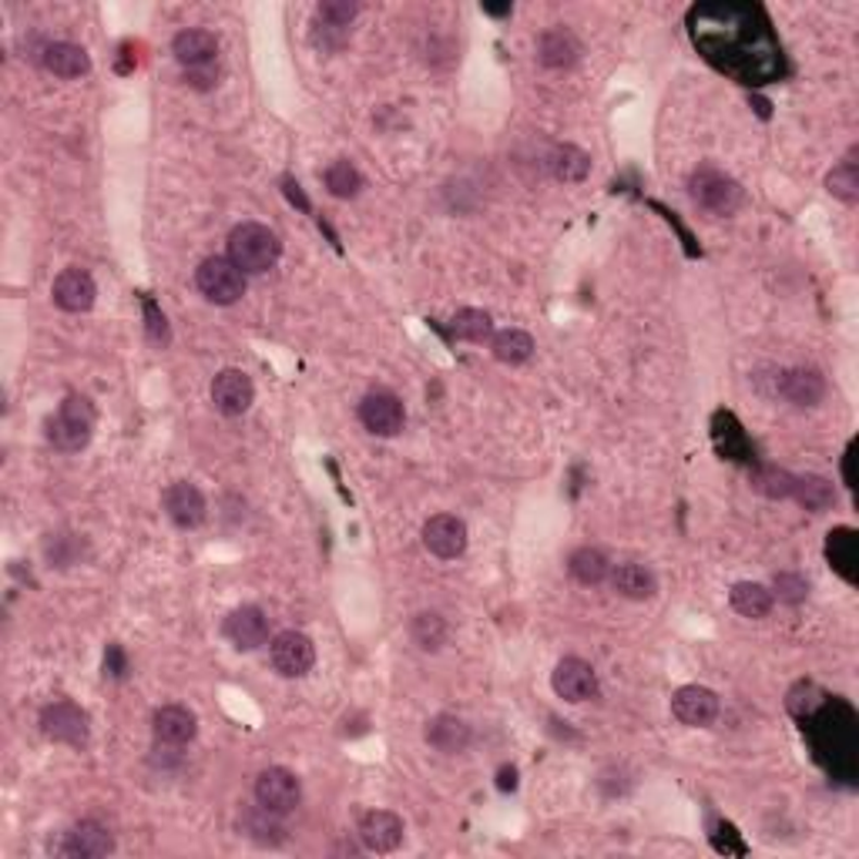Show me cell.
<instances>
[{
    "label": "cell",
    "instance_id": "cell-1",
    "mask_svg": "<svg viewBox=\"0 0 859 859\" xmlns=\"http://www.w3.org/2000/svg\"><path fill=\"white\" fill-rule=\"evenodd\" d=\"M283 256V242L269 225L259 222H242L232 228L228 236V259L236 262L246 276H262Z\"/></svg>",
    "mask_w": 859,
    "mask_h": 859
},
{
    "label": "cell",
    "instance_id": "cell-2",
    "mask_svg": "<svg viewBox=\"0 0 859 859\" xmlns=\"http://www.w3.org/2000/svg\"><path fill=\"white\" fill-rule=\"evenodd\" d=\"M95 423H98L95 403L82 394H71V397H64L58 413L48 420V440L61 453H77L91 444Z\"/></svg>",
    "mask_w": 859,
    "mask_h": 859
},
{
    "label": "cell",
    "instance_id": "cell-3",
    "mask_svg": "<svg viewBox=\"0 0 859 859\" xmlns=\"http://www.w3.org/2000/svg\"><path fill=\"white\" fill-rule=\"evenodd\" d=\"M688 195H692V202L712 219L735 215L742 202H746L742 185L732 175L719 172L715 165H701L688 175Z\"/></svg>",
    "mask_w": 859,
    "mask_h": 859
},
{
    "label": "cell",
    "instance_id": "cell-4",
    "mask_svg": "<svg viewBox=\"0 0 859 859\" xmlns=\"http://www.w3.org/2000/svg\"><path fill=\"white\" fill-rule=\"evenodd\" d=\"M195 286L215 306H232L246 296V272L228 256H209L195 269Z\"/></svg>",
    "mask_w": 859,
    "mask_h": 859
},
{
    "label": "cell",
    "instance_id": "cell-5",
    "mask_svg": "<svg viewBox=\"0 0 859 859\" xmlns=\"http://www.w3.org/2000/svg\"><path fill=\"white\" fill-rule=\"evenodd\" d=\"M41 732L51 742H61V746L82 749L88 746V715L82 706H74V701H51L41 712Z\"/></svg>",
    "mask_w": 859,
    "mask_h": 859
},
{
    "label": "cell",
    "instance_id": "cell-6",
    "mask_svg": "<svg viewBox=\"0 0 859 859\" xmlns=\"http://www.w3.org/2000/svg\"><path fill=\"white\" fill-rule=\"evenodd\" d=\"M302 799V786H299V779L283 769V765H272L265 772H259L256 779V802L269 812H276V816H289Z\"/></svg>",
    "mask_w": 859,
    "mask_h": 859
},
{
    "label": "cell",
    "instance_id": "cell-7",
    "mask_svg": "<svg viewBox=\"0 0 859 859\" xmlns=\"http://www.w3.org/2000/svg\"><path fill=\"white\" fill-rule=\"evenodd\" d=\"M403 420H407L403 403L397 394H389V389H373V394H366L360 403V423L373 437H397L403 430Z\"/></svg>",
    "mask_w": 859,
    "mask_h": 859
},
{
    "label": "cell",
    "instance_id": "cell-8",
    "mask_svg": "<svg viewBox=\"0 0 859 859\" xmlns=\"http://www.w3.org/2000/svg\"><path fill=\"white\" fill-rule=\"evenodd\" d=\"M272 665H276V672L283 679H302L312 665H316V648H312V642L302 635V632H283L272 638Z\"/></svg>",
    "mask_w": 859,
    "mask_h": 859
},
{
    "label": "cell",
    "instance_id": "cell-9",
    "mask_svg": "<svg viewBox=\"0 0 859 859\" xmlns=\"http://www.w3.org/2000/svg\"><path fill=\"white\" fill-rule=\"evenodd\" d=\"M54 852L67 856V859H101V856L114 852V836L101 823H95V819H85V823L71 826L61 836Z\"/></svg>",
    "mask_w": 859,
    "mask_h": 859
},
{
    "label": "cell",
    "instance_id": "cell-10",
    "mask_svg": "<svg viewBox=\"0 0 859 859\" xmlns=\"http://www.w3.org/2000/svg\"><path fill=\"white\" fill-rule=\"evenodd\" d=\"M672 715L688 729H706L719 719V695L706 685H682L672 695Z\"/></svg>",
    "mask_w": 859,
    "mask_h": 859
},
{
    "label": "cell",
    "instance_id": "cell-11",
    "mask_svg": "<svg viewBox=\"0 0 859 859\" xmlns=\"http://www.w3.org/2000/svg\"><path fill=\"white\" fill-rule=\"evenodd\" d=\"M423 548L440 558V561H453L466 551V524L453 514H437L423 524Z\"/></svg>",
    "mask_w": 859,
    "mask_h": 859
},
{
    "label": "cell",
    "instance_id": "cell-12",
    "mask_svg": "<svg viewBox=\"0 0 859 859\" xmlns=\"http://www.w3.org/2000/svg\"><path fill=\"white\" fill-rule=\"evenodd\" d=\"M162 503H165V514L172 518V524L182 527V531L199 527V524H206V518H209L206 494H202L199 487H195V484H188V481L172 484V487L165 490Z\"/></svg>",
    "mask_w": 859,
    "mask_h": 859
},
{
    "label": "cell",
    "instance_id": "cell-13",
    "mask_svg": "<svg viewBox=\"0 0 859 859\" xmlns=\"http://www.w3.org/2000/svg\"><path fill=\"white\" fill-rule=\"evenodd\" d=\"M256 400V386L242 370H222L212 383V403L225 416H242Z\"/></svg>",
    "mask_w": 859,
    "mask_h": 859
},
{
    "label": "cell",
    "instance_id": "cell-14",
    "mask_svg": "<svg viewBox=\"0 0 859 859\" xmlns=\"http://www.w3.org/2000/svg\"><path fill=\"white\" fill-rule=\"evenodd\" d=\"M551 685L555 692L564 698V701H588V698H598V675L588 661L581 658H564L558 661V669L551 675Z\"/></svg>",
    "mask_w": 859,
    "mask_h": 859
},
{
    "label": "cell",
    "instance_id": "cell-15",
    "mask_svg": "<svg viewBox=\"0 0 859 859\" xmlns=\"http://www.w3.org/2000/svg\"><path fill=\"white\" fill-rule=\"evenodd\" d=\"M357 836L370 852H394L403 843V819L389 809H373L360 819Z\"/></svg>",
    "mask_w": 859,
    "mask_h": 859
},
{
    "label": "cell",
    "instance_id": "cell-16",
    "mask_svg": "<svg viewBox=\"0 0 859 859\" xmlns=\"http://www.w3.org/2000/svg\"><path fill=\"white\" fill-rule=\"evenodd\" d=\"M775 394L786 397L796 407H816L819 400L826 397V379H823V373H819V370H806V366L783 370L775 376Z\"/></svg>",
    "mask_w": 859,
    "mask_h": 859
},
{
    "label": "cell",
    "instance_id": "cell-17",
    "mask_svg": "<svg viewBox=\"0 0 859 859\" xmlns=\"http://www.w3.org/2000/svg\"><path fill=\"white\" fill-rule=\"evenodd\" d=\"M51 296L64 312H88L98 299V286L85 269H64L51 286Z\"/></svg>",
    "mask_w": 859,
    "mask_h": 859
},
{
    "label": "cell",
    "instance_id": "cell-18",
    "mask_svg": "<svg viewBox=\"0 0 859 859\" xmlns=\"http://www.w3.org/2000/svg\"><path fill=\"white\" fill-rule=\"evenodd\" d=\"M222 632H225V638L236 645L239 651H252V648L265 645V638H269V621H265L262 608L242 605V608H236V611L225 618V628Z\"/></svg>",
    "mask_w": 859,
    "mask_h": 859
},
{
    "label": "cell",
    "instance_id": "cell-19",
    "mask_svg": "<svg viewBox=\"0 0 859 859\" xmlns=\"http://www.w3.org/2000/svg\"><path fill=\"white\" fill-rule=\"evenodd\" d=\"M151 732H154V742H159V746L178 749V746H188V742L195 738V732H199V719H195V712H188L182 706H165V709L154 712Z\"/></svg>",
    "mask_w": 859,
    "mask_h": 859
},
{
    "label": "cell",
    "instance_id": "cell-20",
    "mask_svg": "<svg viewBox=\"0 0 859 859\" xmlns=\"http://www.w3.org/2000/svg\"><path fill=\"white\" fill-rule=\"evenodd\" d=\"M537 61L544 67H555V71H564V67H574L581 61V41L568 30V27H551L537 37Z\"/></svg>",
    "mask_w": 859,
    "mask_h": 859
},
{
    "label": "cell",
    "instance_id": "cell-21",
    "mask_svg": "<svg viewBox=\"0 0 859 859\" xmlns=\"http://www.w3.org/2000/svg\"><path fill=\"white\" fill-rule=\"evenodd\" d=\"M471 738H474L471 725H466L463 719H457V715H447L444 712V715H434V719L426 722V742H430V749H437L444 756L466 752Z\"/></svg>",
    "mask_w": 859,
    "mask_h": 859
},
{
    "label": "cell",
    "instance_id": "cell-22",
    "mask_svg": "<svg viewBox=\"0 0 859 859\" xmlns=\"http://www.w3.org/2000/svg\"><path fill=\"white\" fill-rule=\"evenodd\" d=\"M172 51L175 58L185 64V67H202V64H215V54H219V37L206 27H185L175 34L172 41Z\"/></svg>",
    "mask_w": 859,
    "mask_h": 859
},
{
    "label": "cell",
    "instance_id": "cell-23",
    "mask_svg": "<svg viewBox=\"0 0 859 859\" xmlns=\"http://www.w3.org/2000/svg\"><path fill=\"white\" fill-rule=\"evenodd\" d=\"M41 64L54 74L64 77V82H74V77H85L91 71V58L82 45L71 41H54L41 51Z\"/></svg>",
    "mask_w": 859,
    "mask_h": 859
},
{
    "label": "cell",
    "instance_id": "cell-24",
    "mask_svg": "<svg viewBox=\"0 0 859 859\" xmlns=\"http://www.w3.org/2000/svg\"><path fill=\"white\" fill-rule=\"evenodd\" d=\"M608 577H611V588H614L621 598H628V601H648V598H655V592H658L655 574H651L645 564H635V561L618 564Z\"/></svg>",
    "mask_w": 859,
    "mask_h": 859
},
{
    "label": "cell",
    "instance_id": "cell-25",
    "mask_svg": "<svg viewBox=\"0 0 859 859\" xmlns=\"http://www.w3.org/2000/svg\"><path fill=\"white\" fill-rule=\"evenodd\" d=\"M826 561L833 564V571L843 581H856V568H859V540L852 527H836L826 537Z\"/></svg>",
    "mask_w": 859,
    "mask_h": 859
},
{
    "label": "cell",
    "instance_id": "cell-26",
    "mask_svg": "<svg viewBox=\"0 0 859 859\" xmlns=\"http://www.w3.org/2000/svg\"><path fill=\"white\" fill-rule=\"evenodd\" d=\"M548 169H551V175L558 182L577 185V182L588 178V172H592V154L584 151V148H577V145H558L548 154Z\"/></svg>",
    "mask_w": 859,
    "mask_h": 859
},
{
    "label": "cell",
    "instance_id": "cell-27",
    "mask_svg": "<svg viewBox=\"0 0 859 859\" xmlns=\"http://www.w3.org/2000/svg\"><path fill=\"white\" fill-rule=\"evenodd\" d=\"M729 601H732V608L742 618H752L756 621V618H765L772 611L775 595L765 588V584H759V581H738V584H732Z\"/></svg>",
    "mask_w": 859,
    "mask_h": 859
},
{
    "label": "cell",
    "instance_id": "cell-28",
    "mask_svg": "<svg viewBox=\"0 0 859 859\" xmlns=\"http://www.w3.org/2000/svg\"><path fill=\"white\" fill-rule=\"evenodd\" d=\"M490 353L497 363L507 366H521L534 357V339L524 329H503L490 339Z\"/></svg>",
    "mask_w": 859,
    "mask_h": 859
},
{
    "label": "cell",
    "instance_id": "cell-29",
    "mask_svg": "<svg viewBox=\"0 0 859 859\" xmlns=\"http://www.w3.org/2000/svg\"><path fill=\"white\" fill-rule=\"evenodd\" d=\"M568 571H571V577L577 584H588V588H595V584L608 581L611 564H608L605 551H598V548H577L571 555V561H568Z\"/></svg>",
    "mask_w": 859,
    "mask_h": 859
},
{
    "label": "cell",
    "instance_id": "cell-30",
    "mask_svg": "<svg viewBox=\"0 0 859 859\" xmlns=\"http://www.w3.org/2000/svg\"><path fill=\"white\" fill-rule=\"evenodd\" d=\"M276 812H269V809H262L259 802H256V809H246L242 816H239V830L249 836V839H256V843H262V846H276V843H283V826L276 823Z\"/></svg>",
    "mask_w": 859,
    "mask_h": 859
},
{
    "label": "cell",
    "instance_id": "cell-31",
    "mask_svg": "<svg viewBox=\"0 0 859 859\" xmlns=\"http://www.w3.org/2000/svg\"><path fill=\"white\" fill-rule=\"evenodd\" d=\"M793 497L806 507V511L823 514V511H830V507L836 503V487H833L826 477L809 474V477H796V484H793Z\"/></svg>",
    "mask_w": 859,
    "mask_h": 859
},
{
    "label": "cell",
    "instance_id": "cell-32",
    "mask_svg": "<svg viewBox=\"0 0 859 859\" xmlns=\"http://www.w3.org/2000/svg\"><path fill=\"white\" fill-rule=\"evenodd\" d=\"M826 188L830 195H836L839 202L856 206L859 202V165H856V151H849L846 159L826 175Z\"/></svg>",
    "mask_w": 859,
    "mask_h": 859
},
{
    "label": "cell",
    "instance_id": "cell-33",
    "mask_svg": "<svg viewBox=\"0 0 859 859\" xmlns=\"http://www.w3.org/2000/svg\"><path fill=\"white\" fill-rule=\"evenodd\" d=\"M410 635H413L416 648H423V651H440V648L447 645V635H450V628H447V621H444L440 614H434V611H423V614H416V618H413V624H410Z\"/></svg>",
    "mask_w": 859,
    "mask_h": 859
},
{
    "label": "cell",
    "instance_id": "cell-34",
    "mask_svg": "<svg viewBox=\"0 0 859 859\" xmlns=\"http://www.w3.org/2000/svg\"><path fill=\"white\" fill-rule=\"evenodd\" d=\"M323 178H326V188H329L333 199H357V195L363 191V175H360V169H357L353 162H346V159L333 162V165L326 169Z\"/></svg>",
    "mask_w": 859,
    "mask_h": 859
},
{
    "label": "cell",
    "instance_id": "cell-35",
    "mask_svg": "<svg viewBox=\"0 0 859 859\" xmlns=\"http://www.w3.org/2000/svg\"><path fill=\"white\" fill-rule=\"evenodd\" d=\"M450 333L463 343H484L494 336V323L484 309H460L450 323Z\"/></svg>",
    "mask_w": 859,
    "mask_h": 859
},
{
    "label": "cell",
    "instance_id": "cell-36",
    "mask_svg": "<svg viewBox=\"0 0 859 859\" xmlns=\"http://www.w3.org/2000/svg\"><path fill=\"white\" fill-rule=\"evenodd\" d=\"M793 484H796V477L789 471H783V466H772V463L759 466V471L752 474V490H759L769 500L793 497Z\"/></svg>",
    "mask_w": 859,
    "mask_h": 859
},
{
    "label": "cell",
    "instance_id": "cell-37",
    "mask_svg": "<svg viewBox=\"0 0 859 859\" xmlns=\"http://www.w3.org/2000/svg\"><path fill=\"white\" fill-rule=\"evenodd\" d=\"M826 706V692L819 688V685H812V682H799V685H793L789 688V695H786V709L796 715V719H802V722H809L819 709Z\"/></svg>",
    "mask_w": 859,
    "mask_h": 859
},
{
    "label": "cell",
    "instance_id": "cell-38",
    "mask_svg": "<svg viewBox=\"0 0 859 859\" xmlns=\"http://www.w3.org/2000/svg\"><path fill=\"white\" fill-rule=\"evenodd\" d=\"M360 14V4L357 0H323L316 8V17L323 27H333V30H346L353 24V17Z\"/></svg>",
    "mask_w": 859,
    "mask_h": 859
},
{
    "label": "cell",
    "instance_id": "cell-39",
    "mask_svg": "<svg viewBox=\"0 0 859 859\" xmlns=\"http://www.w3.org/2000/svg\"><path fill=\"white\" fill-rule=\"evenodd\" d=\"M772 595H779V601H786V605H802L806 595H809V584L802 574H793V571H783V574H775L772 581Z\"/></svg>",
    "mask_w": 859,
    "mask_h": 859
},
{
    "label": "cell",
    "instance_id": "cell-40",
    "mask_svg": "<svg viewBox=\"0 0 859 859\" xmlns=\"http://www.w3.org/2000/svg\"><path fill=\"white\" fill-rule=\"evenodd\" d=\"M145 333H148V343H151V346H159V349H165V346L172 343L165 312H162L159 306H154L151 299H145Z\"/></svg>",
    "mask_w": 859,
    "mask_h": 859
},
{
    "label": "cell",
    "instance_id": "cell-41",
    "mask_svg": "<svg viewBox=\"0 0 859 859\" xmlns=\"http://www.w3.org/2000/svg\"><path fill=\"white\" fill-rule=\"evenodd\" d=\"M722 420H725V426H729V434H725L722 426L715 430V437H719L722 450H725L732 460H746V453H749V444H746V437H742V426L735 423V416H732V413H722Z\"/></svg>",
    "mask_w": 859,
    "mask_h": 859
},
{
    "label": "cell",
    "instance_id": "cell-42",
    "mask_svg": "<svg viewBox=\"0 0 859 859\" xmlns=\"http://www.w3.org/2000/svg\"><path fill=\"white\" fill-rule=\"evenodd\" d=\"M185 82L191 88H215L219 85V67L215 64H202V67H185Z\"/></svg>",
    "mask_w": 859,
    "mask_h": 859
},
{
    "label": "cell",
    "instance_id": "cell-43",
    "mask_svg": "<svg viewBox=\"0 0 859 859\" xmlns=\"http://www.w3.org/2000/svg\"><path fill=\"white\" fill-rule=\"evenodd\" d=\"M104 669H108L114 679H122V675H125L128 665H125V655H122L119 645H111V648H108V655H104Z\"/></svg>",
    "mask_w": 859,
    "mask_h": 859
},
{
    "label": "cell",
    "instance_id": "cell-44",
    "mask_svg": "<svg viewBox=\"0 0 859 859\" xmlns=\"http://www.w3.org/2000/svg\"><path fill=\"white\" fill-rule=\"evenodd\" d=\"M497 789H500V793H514V789H518V769H514V765H503V769L497 772Z\"/></svg>",
    "mask_w": 859,
    "mask_h": 859
},
{
    "label": "cell",
    "instance_id": "cell-45",
    "mask_svg": "<svg viewBox=\"0 0 859 859\" xmlns=\"http://www.w3.org/2000/svg\"><path fill=\"white\" fill-rule=\"evenodd\" d=\"M852 457H856V444L846 447V457H843V481L846 487H856V477H852Z\"/></svg>",
    "mask_w": 859,
    "mask_h": 859
},
{
    "label": "cell",
    "instance_id": "cell-46",
    "mask_svg": "<svg viewBox=\"0 0 859 859\" xmlns=\"http://www.w3.org/2000/svg\"><path fill=\"white\" fill-rule=\"evenodd\" d=\"M484 11L494 14V17H503V14H511V4H503V8H490V4H484Z\"/></svg>",
    "mask_w": 859,
    "mask_h": 859
}]
</instances>
